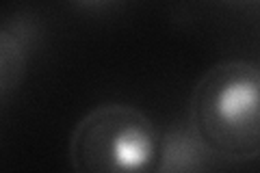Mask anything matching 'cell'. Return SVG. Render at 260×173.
Listing matches in <instances>:
<instances>
[{
    "mask_svg": "<svg viewBox=\"0 0 260 173\" xmlns=\"http://www.w3.org/2000/svg\"><path fill=\"white\" fill-rule=\"evenodd\" d=\"M87 5H93V3H102V0H85Z\"/></svg>",
    "mask_w": 260,
    "mask_h": 173,
    "instance_id": "3",
    "label": "cell"
},
{
    "mask_svg": "<svg viewBox=\"0 0 260 173\" xmlns=\"http://www.w3.org/2000/svg\"><path fill=\"white\" fill-rule=\"evenodd\" d=\"M85 128L107 136L76 134L74 158L80 169H141L154 152V130L141 113L133 109H100L83 123Z\"/></svg>",
    "mask_w": 260,
    "mask_h": 173,
    "instance_id": "2",
    "label": "cell"
},
{
    "mask_svg": "<svg viewBox=\"0 0 260 173\" xmlns=\"http://www.w3.org/2000/svg\"><path fill=\"white\" fill-rule=\"evenodd\" d=\"M198 126L206 141L230 156L260 150V72L249 65H228L200 85Z\"/></svg>",
    "mask_w": 260,
    "mask_h": 173,
    "instance_id": "1",
    "label": "cell"
}]
</instances>
